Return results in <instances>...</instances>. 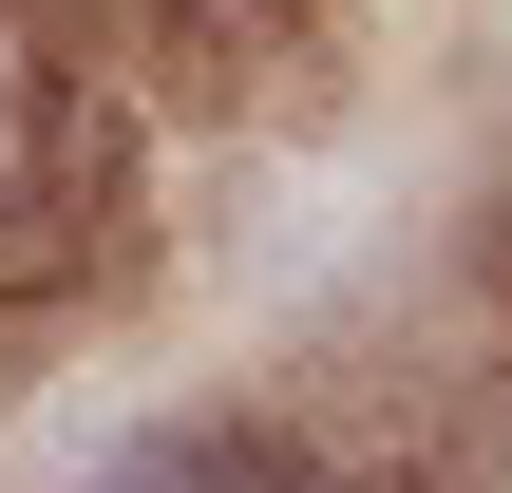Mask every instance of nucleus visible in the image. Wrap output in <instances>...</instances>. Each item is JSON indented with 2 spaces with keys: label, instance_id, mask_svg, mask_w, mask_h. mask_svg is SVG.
<instances>
[{
  "label": "nucleus",
  "instance_id": "7ed1b4c3",
  "mask_svg": "<svg viewBox=\"0 0 512 493\" xmlns=\"http://www.w3.org/2000/svg\"><path fill=\"white\" fill-rule=\"evenodd\" d=\"M361 493H512V380H456V399H437Z\"/></svg>",
  "mask_w": 512,
  "mask_h": 493
},
{
  "label": "nucleus",
  "instance_id": "f03ea898",
  "mask_svg": "<svg viewBox=\"0 0 512 493\" xmlns=\"http://www.w3.org/2000/svg\"><path fill=\"white\" fill-rule=\"evenodd\" d=\"M95 19V57L133 76V114H228V95H266V76H304L323 38H342V0H76Z\"/></svg>",
  "mask_w": 512,
  "mask_h": 493
},
{
  "label": "nucleus",
  "instance_id": "f257e3e1",
  "mask_svg": "<svg viewBox=\"0 0 512 493\" xmlns=\"http://www.w3.org/2000/svg\"><path fill=\"white\" fill-rule=\"evenodd\" d=\"M152 228V114L76 0H0V342L76 323Z\"/></svg>",
  "mask_w": 512,
  "mask_h": 493
}]
</instances>
